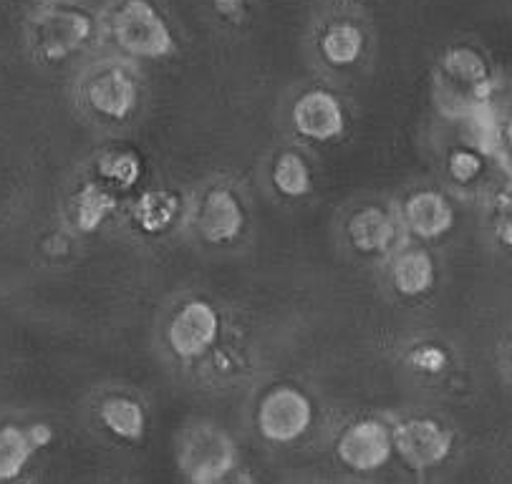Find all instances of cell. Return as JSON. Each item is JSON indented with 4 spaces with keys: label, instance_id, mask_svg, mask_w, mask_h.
Masks as SVG:
<instances>
[{
    "label": "cell",
    "instance_id": "cell-1",
    "mask_svg": "<svg viewBox=\"0 0 512 484\" xmlns=\"http://www.w3.org/2000/svg\"><path fill=\"white\" fill-rule=\"evenodd\" d=\"M109 28L119 51L132 61H162L177 48L175 33L149 0H124Z\"/></svg>",
    "mask_w": 512,
    "mask_h": 484
},
{
    "label": "cell",
    "instance_id": "cell-11",
    "mask_svg": "<svg viewBox=\"0 0 512 484\" xmlns=\"http://www.w3.org/2000/svg\"><path fill=\"white\" fill-rule=\"evenodd\" d=\"M195 225L210 245H233L248 225V212L233 187L217 185L207 190L197 205Z\"/></svg>",
    "mask_w": 512,
    "mask_h": 484
},
{
    "label": "cell",
    "instance_id": "cell-21",
    "mask_svg": "<svg viewBox=\"0 0 512 484\" xmlns=\"http://www.w3.org/2000/svg\"><path fill=\"white\" fill-rule=\"evenodd\" d=\"M487 157L490 154L482 152L475 142L460 144L454 147L447 157V174L457 187H472L482 179L487 172Z\"/></svg>",
    "mask_w": 512,
    "mask_h": 484
},
{
    "label": "cell",
    "instance_id": "cell-7",
    "mask_svg": "<svg viewBox=\"0 0 512 484\" xmlns=\"http://www.w3.org/2000/svg\"><path fill=\"white\" fill-rule=\"evenodd\" d=\"M439 81H442V91L457 86V94L449 101H457L462 106V114H472L480 104L490 99L492 89V74L485 58L470 46H457L447 51L439 66ZM454 104V106H457Z\"/></svg>",
    "mask_w": 512,
    "mask_h": 484
},
{
    "label": "cell",
    "instance_id": "cell-16",
    "mask_svg": "<svg viewBox=\"0 0 512 484\" xmlns=\"http://www.w3.org/2000/svg\"><path fill=\"white\" fill-rule=\"evenodd\" d=\"M364 46V31L349 21L331 23L318 38V51H321L323 61L333 69H349V66L359 64L361 56H364Z\"/></svg>",
    "mask_w": 512,
    "mask_h": 484
},
{
    "label": "cell",
    "instance_id": "cell-23",
    "mask_svg": "<svg viewBox=\"0 0 512 484\" xmlns=\"http://www.w3.org/2000/svg\"><path fill=\"white\" fill-rule=\"evenodd\" d=\"M490 212V225L495 230V237L502 245L512 248V195H507V192L497 195Z\"/></svg>",
    "mask_w": 512,
    "mask_h": 484
},
{
    "label": "cell",
    "instance_id": "cell-13",
    "mask_svg": "<svg viewBox=\"0 0 512 484\" xmlns=\"http://www.w3.org/2000/svg\"><path fill=\"white\" fill-rule=\"evenodd\" d=\"M402 227V217L391 215L379 205H366L351 215L346 230L356 253L389 255L396 250Z\"/></svg>",
    "mask_w": 512,
    "mask_h": 484
},
{
    "label": "cell",
    "instance_id": "cell-20",
    "mask_svg": "<svg viewBox=\"0 0 512 484\" xmlns=\"http://www.w3.org/2000/svg\"><path fill=\"white\" fill-rule=\"evenodd\" d=\"M31 432L21 427L0 429V479H16L36 452Z\"/></svg>",
    "mask_w": 512,
    "mask_h": 484
},
{
    "label": "cell",
    "instance_id": "cell-12",
    "mask_svg": "<svg viewBox=\"0 0 512 484\" xmlns=\"http://www.w3.org/2000/svg\"><path fill=\"white\" fill-rule=\"evenodd\" d=\"M399 217H402L404 230L424 242L444 237L457 222L454 205L439 190H417L414 195H409Z\"/></svg>",
    "mask_w": 512,
    "mask_h": 484
},
{
    "label": "cell",
    "instance_id": "cell-8",
    "mask_svg": "<svg viewBox=\"0 0 512 484\" xmlns=\"http://www.w3.org/2000/svg\"><path fill=\"white\" fill-rule=\"evenodd\" d=\"M394 454V427L381 419L354 421L336 442L338 462L354 472H376L386 467Z\"/></svg>",
    "mask_w": 512,
    "mask_h": 484
},
{
    "label": "cell",
    "instance_id": "cell-24",
    "mask_svg": "<svg viewBox=\"0 0 512 484\" xmlns=\"http://www.w3.org/2000/svg\"><path fill=\"white\" fill-rule=\"evenodd\" d=\"M414 366L424 374H439L449 366V356L444 348L439 346H422L414 353Z\"/></svg>",
    "mask_w": 512,
    "mask_h": 484
},
{
    "label": "cell",
    "instance_id": "cell-18",
    "mask_svg": "<svg viewBox=\"0 0 512 484\" xmlns=\"http://www.w3.org/2000/svg\"><path fill=\"white\" fill-rule=\"evenodd\" d=\"M114 210H117L114 190H111L109 185H104V182H89V185L76 195V227H79L81 232L99 230Z\"/></svg>",
    "mask_w": 512,
    "mask_h": 484
},
{
    "label": "cell",
    "instance_id": "cell-9",
    "mask_svg": "<svg viewBox=\"0 0 512 484\" xmlns=\"http://www.w3.org/2000/svg\"><path fill=\"white\" fill-rule=\"evenodd\" d=\"M291 127L306 142H336L346 129L344 104L328 89L303 91L291 109Z\"/></svg>",
    "mask_w": 512,
    "mask_h": 484
},
{
    "label": "cell",
    "instance_id": "cell-10",
    "mask_svg": "<svg viewBox=\"0 0 512 484\" xmlns=\"http://www.w3.org/2000/svg\"><path fill=\"white\" fill-rule=\"evenodd\" d=\"M94 36V21L76 8H53L33 26V46L48 61H61L79 51Z\"/></svg>",
    "mask_w": 512,
    "mask_h": 484
},
{
    "label": "cell",
    "instance_id": "cell-2",
    "mask_svg": "<svg viewBox=\"0 0 512 484\" xmlns=\"http://www.w3.org/2000/svg\"><path fill=\"white\" fill-rule=\"evenodd\" d=\"M316 419L311 396L293 384L273 386L268 394L260 399L255 411V427L258 434L268 444L275 447H288L296 444L308 434Z\"/></svg>",
    "mask_w": 512,
    "mask_h": 484
},
{
    "label": "cell",
    "instance_id": "cell-17",
    "mask_svg": "<svg viewBox=\"0 0 512 484\" xmlns=\"http://www.w3.org/2000/svg\"><path fill=\"white\" fill-rule=\"evenodd\" d=\"M270 182L275 192L286 200H301V197L313 192V172L311 164L298 152L288 149L275 157L273 169H270Z\"/></svg>",
    "mask_w": 512,
    "mask_h": 484
},
{
    "label": "cell",
    "instance_id": "cell-25",
    "mask_svg": "<svg viewBox=\"0 0 512 484\" xmlns=\"http://www.w3.org/2000/svg\"><path fill=\"white\" fill-rule=\"evenodd\" d=\"M28 432H31V439H33V444H36V447H46V444L53 439V432L46 427V424H33Z\"/></svg>",
    "mask_w": 512,
    "mask_h": 484
},
{
    "label": "cell",
    "instance_id": "cell-22",
    "mask_svg": "<svg viewBox=\"0 0 512 484\" xmlns=\"http://www.w3.org/2000/svg\"><path fill=\"white\" fill-rule=\"evenodd\" d=\"M99 177L111 190H129L142 177V162L134 152H111L99 162Z\"/></svg>",
    "mask_w": 512,
    "mask_h": 484
},
{
    "label": "cell",
    "instance_id": "cell-15",
    "mask_svg": "<svg viewBox=\"0 0 512 484\" xmlns=\"http://www.w3.org/2000/svg\"><path fill=\"white\" fill-rule=\"evenodd\" d=\"M99 421H101V427H104L114 439L137 444L142 442L144 434H147L149 416H147V409H144L137 399L117 394L101 401Z\"/></svg>",
    "mask_w": 512,
    "mask_h": 484
},
{
    "label": "cell",
    "instance_id": "cell-26",
    "mask_svg": "<svg viewBox=\"0 0 512 484\" xmlns=\"http://www.w3.org/2000/svg\"><path fill=\"white\" fill-rule=\"evenodd\" d=\"M510 358H512V353H510Z\"/></svg>",
    "mask_w": 512,
    "mask_h": 484
},
{
    "label": "cell",
    "instance_id": "cell-5",
    "mask_svg": "<svg viewBox=\"0 0 512 484\" xmlns=\"http://www.w3.org/2000/svg\"><path fill=\"white\" fill-rule=\"evenodd\" d=\"M394 449L409 469H432L452 454L454 432L432 416H412L394 427Z\"/></svg>",
    "mask_w": 512,
    "mask_h": 484
},
{
    "label": "cell",
    "instance_id": "cell-6",
    "mask_svg": "<svg viewBox=\"0 0 512 484\" xmlns=\"http://www.w3.org/2000/svg\"><path fill=\"white\" fill-rule=\"evenodd\" d=\"M220 338V313L210 300L192 298L177 308L167 326V346L180 361H197Z\"/></svg>",
    "mask_w": 512,
    "mask_h": 484
},
{
    "label": "cell",
    "instance_id": "cell-3",
    "mask_svg": "<svg viewBox=\"0 0 512 484\" xmlns=\"http://www.w3.org/2000/svg\"><path fill=\"white\" fill-rule=\"evenodd\" d=\"M180 469L195 484L222 482L238 467V444L215 424H197L180 442Z\"/></svg>",
    "mask_w": 512,
    "mask_h": 484
},
{
    "label": "cell",
    "instance_id": "cell-4",
    "mask_svg": "<svg viewBox=\"0 0 512 484\" xmlns=\"http://www.w3.org/2000/svg\"><path fill=\"white\" fill-rule=\"evenodd\" d=\"M84 96L96 116L111 124H122L132 119L139 106V81L127 64L111 61L91 74L84 86Z\"/></svg>",
    "mask_w": 512,
    "mask_h": 484
},
{
    "label": "cell",
    "instance_id": "cell-14",
    "mask_svg": "<svg viewBox=\"0 0 512 484\" xmlns=\"http://www.w3.org/2000/svg\"><path fill=\"white\" fill-rule=\"evenodd\" d=\"M389 280L402 298H422L437 285V263L422 245H407L391 253Z\"/></svg>",
    "mask_w": 512,
    "mask_h": 484
},
{
    "label": "cell",
    "instance_id": "cell-19",
    "mask_svg": "<svg viewBox=\"0 0 512 484\" xmlns=\"http://www.w3.org/2000/svg\"><path fill=\"white\" fill-rule=\"evenodd\" d=\"M177 207H180L177 197L169 195V192H144L132 210L134 225L142 232H149V235H159V232L175 225Z\"/></svg>",
    "mask_w": 512,
    "mask_h": 484
}]
</instances>
